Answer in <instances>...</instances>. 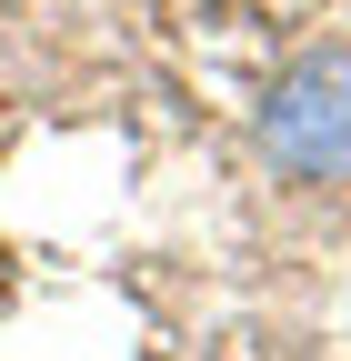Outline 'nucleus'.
<instances>
[{
  "instance_id": "obj_1",
  "label": "nucleus",
  "mask_w": 351,
  "mask_h": 361,
  "mask_svg": "<svg viewBox=\"0 0 351 361\" xmlns=\"http://www.w3.org/2000/svg\"><path fill=\"white\" fill-rule=\"evenodd\" d=\"M261 141L301 180H351V51H301L261 111Z\"/></svg>"
}]
</instances>
